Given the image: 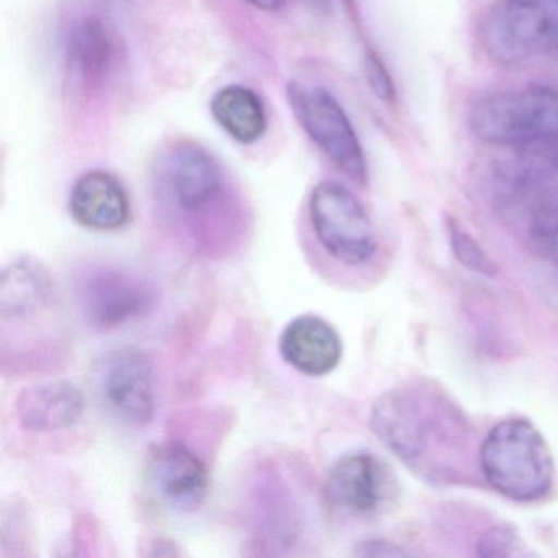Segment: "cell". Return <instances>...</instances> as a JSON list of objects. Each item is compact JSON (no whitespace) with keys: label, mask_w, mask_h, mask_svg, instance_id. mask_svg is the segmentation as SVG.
<instances>
[{"label":"cell","mask_w":558,"mask_h":558,"mask_svg":"<svg viewBox=\"0 0 558 558\" xmlns=\"http://www.w3.org/2000/svg\"><path fill=\"white\" fill-rule=\"evenodd\" d=\"M480 40L498 66L558 54V0H495L483 17Z\"/></svg>","instance_id":"obj_4"},{"label":"cell","mask_w":558,"mask_h":558,"mask_svg":"<svg viewBox=\"0 0 558 558\" xmlns=\"http://www.w3.org/2000/svg\"><path fill=\"white\" fill-rule=\"evenodd\" d=\"M328 493L351 514H374L387 499V470L371 452L345 453L329 472Z\"/></svg>","instance_id":"obj_12"},{"label":"cell","mask_w":558,"mask_h":558,"mask_svg":"<svg viewBox=\"0 0 558 558\" xmlns=\"http://www.w3.org/2000/svg\"><path fill=\"white\" fill-rule=\"evenodd\" d=\"M148 480L159 501L181 512L201 508L210 486L207 465L181 444H168L151 452Z\"/></svg>","instance_id":"obj_11"},{"label":"cell","mask_w":558,"mask_h":558,"mask_svg":"<svg viewBox=\"0 0 558 558\" xmlns=\"http://www.w3.org/2000/svg\"><path fill=\"white\" fill-rule=\"evenodd\" d=\"M287 93L296 120L326 158L352 181L367 184L364 148L338 99L325 87L300 83L290 84Z\"/></svg>","instance_id":"obj_5"},{"label":"cell","mask_w":558,"mask_h":558,"mask_svg":"<svg viewBox=\"0 0 558 558\" xmlns=\"http://www.w3.org/2000/svg\"><path fill=\"white\" fill-rule=\"evenodd\" d=\"M279 349L287 364L308 377L331 374L342 359L341 336L315 315L293 318L280 336Z\"/></svg>","instance_id":"obj_13"},{"label":"cell","mask_w":558,"mask_h":558,"mask_svg":"<svg viewBox=\"0 0 558 558\" xmlns=\"http://www.w3.org/2000/svg\"><path fill=\"white\" fill-rule=\"evenodd\" d=\"M495 175L505 201L527 208L531 221L558 208V143L511 149Z\"/></svg>","instance_id":"obj_9"},{"label":"cell","mask_w":558,"mask_h":558,"mask_svg":"<svg viewBox=\"0 0 558 558\" xmlns=\"http://www.w3.org/2000/svg\"><path fill=\"white\" fill-rule=\"evenodd\" d=\"M519 538L506 529H493L480 542V555L483 557H512L521 555V548L518 547Z\"/></svg>","instance_id":"obj_22"},{"label":"cell","mask_w":558,"mask_h":558,"mask_svg":"<svg viewBox=\"0 0 558 558\" xmlns=\"http://www.w3.org/2000/svg\"><path fill=\"white\" fill-rule=\"evenodd\" d=\"M365 80L377 99L385 104L397 100V87L390 71L385 66L384 60L374 50L365 51L364 58Z\"/></svg>","instance_id":"obj_20"},{"label":"cell","mask_w":558,"mask_h":558,"mask_svg":"<svg viewBox=\"0 0 558 558\" xmlns=\"http://www.w3.org/2000/svg\"><path fill=\"white\" fill-rule=\"evenodd\" d=\"M449 234L453 253L463 266L469 267L473 272H482L486 276L495 274L496 267L493 266L492 259L456 220H449Z\"/></svg>","instance_id":"obj_19"},{"label":"cell","mask_w":558,"mask_h":558,"mask_svg":"<svg viewBox=\"0 0 558 558\" xmlns=\"http://www.w3.org/2000/svg\"><path fill=\"white\" fill-rule=\"evenodd\" d=\"M313 231L329 256L361 266L377 251L374 225L354 192L335 181L319 182L308 201Z\"/></svg>","instance_id":"obj_6"},{"label":"cell","mask_w":558,"mask_h":558,"mask_svg":"<svg viewBox=\"0 0 558 558\" xmlns=\"http://www.w3.org/2000/svg\"><path fill=\"white\" fill-rule=\"evenodd\" d=\"M159 174L169 201L187 214L210 207L223 191L220 165L195 143H179L171 148Z\"/></svg>","instance_id":"obj_10"},{"label":"cell","mask_w":558,"mask_h":558,"mask_svg":"<svg viewBox=\"0 0 558 558\" xmlns=\"http://www.w3.org/2000/svg\"><path fill=\"white\" fill-rule=\"evenodd\" d=\"M355 554L367 555V557H398V555H404V551L387 542L367 541L357 545Z\"/></svg>","instance_id":"obj_23"},{"label":"cell","mask_w":558,"mask_h":558,"mask_svg":"<svg viewBox=\"0 0 558 558\" xmlns=\"http://www.w3.org/2000/svg\"><path fill=\"white\" fill-rule=\"evenodd\" d=\"M210 112L217 125L241 145H253L266 133V107L250 87L231 84L218 90L211 99Z\"/></svg>","instance_id":"obj_17"},{"label":"cell","mask_w":558,"mask_h":558,"mask_svg":"<svg viewBox=\"0 0 558 558\" xmlns=\"http://www.w3.org/2000/svg\"><path fill=\"white\" fill-rule=\"evenodd\" d=\"M86 398L70 380L47 381L25 388L15 411L22 427L34 433L68 429L83 417Z\"/></svg>","instance_id":"obj_15"},{"label":"cell","mask_w":558,"mask_h":558,"mask_svg":"<svg viewBox=\"0 0 558 558\" xmlns=\"http://www.w3.org/2000/svg\"><path fill=\"white\" fill-rule=\"evenodd\" d=\"M93 384L100 403L120 423L146 426L155 416V371L148 355L119 349L94 365Z\"/></svg>","instance_id":"obj_7"},{"label":"cell","mask_w":558,"mask_h":558,"mask_svg":"<svg viewBox=\"0 0 558 558\" xmlns=\"http://www.w3.org/2000/svg\"><path fill=\"white\" fill-rule=\"evenodd\" d=\"M74 221L93 231H116L132 217V204L122 182L107 171L81 175L70 195Z\"/></svg>","instance_id":"obj_14"},{"label":"cell","mask_w":558,"mask_h":558,"mask_svg":"<svg viewBox=\"0 0 558 558\" xmlns=\"http://www.w3.org/2000/svg\"><path fill=\"white\" fill-rule=\"evenodd\" d=\"M158 302L153 283L119 269L90 272L80 286L84 318L97 331H109L151 313Z\"/></svg>","instance_id":"obj_8"},{"label":"cell","mask_w":558,"mask_h":558,"mask_svg":"<svg viewBox=\"0 0 558 558\" xmlns=\"http://www.w3.org/2000/svg\"><path fill=\"white\" fill-rule=\"evenodd\" d=\"M535 243L548 254L558 269V210L548 211L531 223Z\"/></svg>","instance_id":"obj_21"},{"label":"cell","mask_w":558,"mask_h":558,"mask_svg":"<svg viewBox=\"0 0 558 558\" xmlns=\"http://www.w3.org/2000/svg\"><path fill=\"white\" fill-rule=\"evenodd\" d=\"M372 430L411 470L452 482L469 466L472 434L459 408L437 388L407 385L375 401Z\"/></svg>","instance_id":"obj_1"},{"label":"cell","mask_w":558,"mask_h":558,"mask_svg":"<svg viewBox=\"0 0 558 558\" xmlns=\"http://www.w3.org/2000/svg\"><path fill=\"white\" fill-rule=\"evenodd\" d=\"M53 282L38 260L21 257L2 270L0 313L4 319L27 318L50 302Z\"/></svg>","instance_id":"obj_16"},{"label":"cell","mask_w":558,"mask_h":558,"mask_svg":"<svg viewBox=\"0 0 558 558\" xmlns=\"http://www.w3.org/2000/svg\"><path fill=\"white\" fill-rule=\"evenodd\" d=\"M247 4L264 12H279L286 5L287 0H246Z\"/></svg>","instance_id":"obj_24"},{"label":"cell","mask_w":558,"mask_h":558,"mask_svg":"<svg viewBox=\"0 0 558 558\" xmlns=\"http://www.w3.org/2000/svg\"><path fill=\"white\" fill-rule=\"evenodd\" d=\"M480 470L493 489L519 502L544 498L554 483V457L541 430L525 420L501 421L483 439Z\"/></svg>","instance_id":"obj_2"},{"label":"cell","mask_w":558,"mask_h":558,"mask_svg":"<svg viewBox=\"0 0 558 558\" xmlns=\"http://www.w3.org/2000/svg\"><path fill=\"white\" fill-rule=\"evenodd\" d=\"M480 142L521 149L558 143V87L537 86L483 97L470 112Z\"/></svg>","instance_id":"obj_3"},{"label":"cell","mask_w":558,"mask_h":558,"mask_svg":"<svg viewBox=\"0 0 558 558\" xmlns=\"http://www.w3.org/2000/svg\"><path fill=\"white\" fill-rule=\"evenodd\" d=\"M113 61V38L100 19L77 22L68 40V64L84 87H96Z\"/></svg>","instance_id":"obj_18"}]
</instances>
